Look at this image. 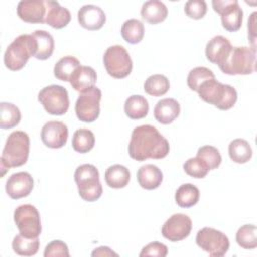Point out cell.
Segmentation results:
<instances>
[{"label": "cell", "instance_id": "52a82bcc", "mask_svg": "<svg viewBox=\"0 0 257 257\" xmlns=\"http://www.w3.org/2000/svg\"><path fill=\"white\" fill-rule=\"evenodd\" d=\"M103 64L107 73L114 78H124L133 69L131 56L121 45H112L105 50Z\"/></svg>", "mask_w": 257, "mask_h": 257}, {"label": "cell", "instance_id": "836d02e7", "mask_svg": "<svg viewBox=\"0 0 257 257\" xmlns=\"http://www.w3.org/2000/svg\"><path fill=\"white\" fill-rule=\"evenodd\" d=\"M170 88L169 79L163 74H153L147 78L144 84L145 91L152 96H162Z\"/></svg>", "mask_w": 257, "mask_h": 257}, {"label": "cell", "instance_id": "2e32d148", "mask_svg": "<svg viewBox=\"0 0 257 257\" xmlns=\"http://www.w3.org/2000/svg\"><path fill=\"white\" fill-rule=\"evenodd\" d=\"M17 15L28 23H44L46 16L45 1L22 0L17 5Z\"/></svg>", "mask_w": 257, "mask_h": 257}, {"label": "cell", "instance_id": "b9f144b4", "mask_svg": "<svg viewBox=\"0 0 257 257\" xmlns=\"http://www.w3.org/2000/svg\"><path fill=\"white\" fill-rule=\"evenodd\" d=\"M256 12H253L251 14V17L250 19L248 20V30H249V37H250V40H251V43H252V47L255 48V36H256V33H255V23H256V20H255V17H256Z\"/></svg>", "mask_w": 257, "mask_h": 257}, {"label": "cell", "instance_id": "3957f363", "mask_svg": "<svg viewBox=\"0 0 257 257\" xmlns=\"http://www.w3.org/2000/svg\"><path fill=\"white\" fill-rule=\"evenodd\" d=\"M198 93L201 99L221 110L232 108L237 101L236 89L229 84L219 82L216 78L203 82L199 87Z\"/></svg>", "mask_w": 257, "mask_h": 257}, {"label": "cell", "instance_id": "1f68e13d", "mask_svg": "<svg viewBox=\"0 0 257 257\" xmlns=\"http://www.w3.org/2000/svg\"><path fill=\"white\" fill-rule=\"evenodd\" d=\"M13 251L20 256L35 255L39 249L38 238H26L21 234L16 235L12 241Z\"/></svg>", "mask_w": 257, "mask_h": 257}, {"label": "cell", "instance_id": "8992f818", "mask_svg": "<svg viewBox=\"0 0 257 257\" xmlns=\"http://www.w3.org/2000/svg\"><path fill=\"white\" fill-rule=\"evenodd\" d=\"M35 41L31 34L17 36L6 48L4 53L5 66L13 71L21 69L30 56L34 55Z\"/></svg>", "mask_w": 257, "mask_h": 257}, {"label": "cell", "instance_id": "f35d334b", "mask_svg": "<svg viewBox=\"0 0 257 257\" xmlns=\"http://www.w3.org/2000/svg\"><path fill=\"white\" fill-rule=\"evenodd\" d=\"M207 12V3L204 0H189L185 4V13L193 19H201Z\"/></svg>", "mask_w": 257, "mask_h": 257}, {"label": "cell", "instance_id": "5b68a950", "mask_svg": "<svg viewBox=\"0 0 257 257\" xmlns=\"http://www.w3.org/2000/svg\"><path fill=\"white\" fill-rule=\"evenodd\" d=\"M74 180L77 185L78 194L86 202H93L100 198L102 186L99 181V173L95 166L83 164L76 168Z\"/></svg>", "mask_w": 257, "mask_h": 257}, {"label": "cell", "instance_id": "7a4b0ae2", "mask_svg": "<svg viewBox=\"0 0 257 257\" xmlns=\"http://www.w3.org/2000/svg\"><path fill=\"white\" fill-rule=\"evenodd\" d=\"M29 147V137L25 132L15 131L8 136L0 160L2 176L9 168L20 167L27 162Z\"/></svg>", "mask_w": 257, "mask_h": 257}, {"label": "cell", "instance_id": "ba28073f", "mask_svg": "<svg viewBox=\"0 0 257 257\" xmlns=\"http://www.w3.org/2000/svg\"><path fill=\"white\" fill-rule=\"evenodd\" d=\"M38 100L46 112L52 115H62L69 107L67 90L61 85H48L38 93Z\"/></svg>", "mask_w": 257, "mask_h": 257}, {"label": "cell", "instance_id": "603a6c76", "mask_svg": "<svg viewBox=\"0 0 257 257\" xmlns=\"http://www.w3.org/2000/svg\"><path fill=\"white\" fill-rule=\"evenodd\" d=\"M35 41L34 57L40 60L49 58L54 50V40L52 35L45 30H35L31 34Z\"/></svg>", "mask_w": 257, "mask_h": 257}, {"label": "cell", "instance_id": "4316f807", "mask_svg": "<svg viewBox=\"0 0 257 257\" xmlns=\"http://www.w3.org/2000/svg\"><path fill=\"white\" fill-rule=\"evenodd\" d=\"M200 198V191L199 189L191 184H183L181 185L175 194V200L178 206L182 208H190L196 205Z\"/></svg>", "mask_w": 257, "mask_h": 257}, {"label": "cell", "instance_id": "5bb4252c", "mask_svg": "<svg viewBox=\"0 0 257 257\" xmlns=\"http://www.w3.org/2000/svg\"><path fill=\"white\" fill-rule=\"evenodd\" d=\"M68 138V128L61 121L51 120L46 122L41 130L42 143L51 149L62 148Z\"/></svg>", "mask_w": 257, "mask_h": 257}, {"label": "cell", "instance_id": "d6986e66", "mask_svg": "<svg viewBox=\"0 0 257 257\" xmlns=\"http://www.w3.org/2000/svg\"><path fill=\"white\" fill-rule=\"evenodd\" d=\"M46 16L45 23L53 28L60 29L65 27L70 19L71 15L67 8L61 6L57 1L46 0Z\"/></svg>", "mask_w": 257, "mask_h": 257}, {"label": "cell", "instance_id": "ffe728a7", "mask_svg": "<svg viewBox=\"0 0 257 257\" xmlns=\"http://www.w3.org/2000/svg\"><path fill=\"white\" fill-rule=\"evenodd\" d=\"M180 104L174 98H163L159 100L154 108L155 118L163 124L173 122L180 114Z\"/></svg>", "mask_w": 257, "mask_h": 257}, {"label": "cell", "instance_id": "8fae6325", "mask_svg": "<svg viewBox=\"0 0 257 257\" xmlns=\"http://www.w3.org/2000/svg\"><path fill=\"white\" fill-rule=\"evenodd\" d=\"M101 91L93 86L83 92H80L75 102V113L79 120L83 122H92L96 120L100 111Z\"/></svg>", "mask_w": 257, "mask_h": 257}, {"label": "cell", "instance_id": "ac0fdd59", "mask_svg": "<svg viewBox=\"0 0 257 257\" xmlns=\"http://www.w3.org/2000/svg\"><path fill=\"white\" fill-rule=\"evenodd\" d=\"M232 48L230 40L222 35L214 36L206 45V57L212 62L220 66L227 58Z\"/></svg>", "mask_w": 257, "mask_h": 257}, {"label": "cell", "instance_id": "83f0119b", "mask_svg": "<svg viewBox=\"0 0 257 257\" xmlns=\"http://www.w3.org/2000/svg\"><path fill=\"white\" fill-rule=\"evenodd\" d=\"M230 159L238 164H244L252 158V148L244 139H235L229 144Z\"/></svg>", "mask_w": 257, "mask_h": 257}, {"label": "cell", "instance_id": "ab89813d", "mask_svg": "<svg viewBox=\"0 0 257 257\" xmlns=\"http://www.w3.org/2000/svg\"><path fill=\"white\" fill-rule=\"evenodd\" d=\"M43 255L45 257H57V256L68 257L69 256L68 247L64 242L60 240H54L46 245Z\"/></svg>", "mask_w": 257, "mask_h": 257}, {"label": "cell", "instance_id": "484cf974", "mask_svg": "<svg viewBox=\"0 0 257 257\" xmlns=\"http://www.w3.org/2000/svg\"><path fill=\"white\" fill-rule=\"evenodd\" d=\"M124 112L132 119H141L149 112V102L143 95H131L125 99Z\"/></svg>", "mask_w": 257, "mask_h": 257}, {"label": "cell", "instance_id": "f546056e", "mask_svg": "<svg viewBox=\"0 0 257 257\" xmlns=\"http://www.w3.org/2000/svg\"><path fill=\"white\" fill-rule=\"evenodd\" d=\"M120 33L122 38L126 42L136 44L143 39L144 33H145V27L140 20L132 18L123 22L120 29Z\"/></svg>", "mask_w": 257, "mask_h": 257}, {"label": "cell", "instance_id": "9c48e42d", "mask_svg": "<svg viewBox=\"0 0 257 257\" xmlns=\"http://www.w3.org/2000/svg\"><path fill=\"white\" fill-rule=\"evenodd\" d=\"M13 218L22 236L26 238H38L41 233V221L40 215L34 206L30 204L18 206L14 211Z\"/></svg>", "mask_w": 257, "mask_h": 257}, {"label": "cell", "instance_id": "7402d4cb", "mask_svg": "<svg viewBox=\"0 0 257 257\" xmlns=\"http://www.w3.org/2000/svg\"><path fill=\"white\" fill-rule=\"evenodd\" d=\"M137 179L142 188L146 190H154L161 185L163 181V173L157 166L147 164L140 167L137 172Z\"/></svg>", "mask_w": 257, "mask_h": 257}, {"label": "cell", "instance_id": "7c38bea8", "mask_svg": "<svg viewBox=\"0 0 257 257\" xmlns=\"http://www.w3.org/2000/svg\"><path fill=\"white\" fill-rule=\"evenodd\" d=\"M214 10L221 15L223 27L231 32L241 28L243 21V10L237 0H213Z\"/></svg>", "mask_w": 257, "mask_h": 257}, {"label": "cell", "instance_id": "4fadbf2b", "mask_svg": "<svg viewBox=\"0 0 257 257\" xmlns=\"http://www.w3.org/2000/svg\"><path fill=\"white\" fill-rule=\"evenodd\" d=\"M192 230V221L188 215L174 214L162 227V235L171 242L182 241L187 238Z\"/></svg>", "mask_w": 257, "mask_h": 257}, {"label": "cell", "instance_id": "7bdbcfd3", "mask_svg": "<svg viewBox=\"0 0 257 257\" xmlns=\"http://www.w3.org/2000/svg\"><path fill=\"white\" fill-rule=\"evenodd\" d=\"M91 256H117L115 252H113L109 247L106 246H101L96 249H94L91 253Z\"/></svg>", "mask_w": 257, "mask_h": 257}, {"label": "cell", "instance_id": "277c9868", "mask_svg": "<svg viewBox=\"0 0 257 257\" xmlns=\"http://www.w3.org/2000/svg\"><path fill=\"white\" fill-rule=\"evenodd\" d=\"M256 48L232 46L226 60L219 66L222 72L229 75L251 74L255 71Z\"/></svg>", "mask_w": 257, "mask_h": 257}, {"label": "cell", "instance_id": "60d3db41", "mask_svg": "<svg viewBox=\"0 0 257 257\" xmlns=\"http://www.w3.org/2000/svg\"><path fill=\"white\" fill-rule=\"evenodd\" d=\"M168 254V248L165 244L160 242H152L146 245L141 253L140 256H158V257H165Z\"/></svg>", "mask_w": 257, "mask_h": 257}, {"label": "cell", "instance_id": "e575fe53", "mask_svg": "<svg viewBox=\"0 0 257 257\" xmlns=\"http://www.w3.org/2000/svg\"><path fill=\"white\" fill-rule=\"evenodd\" d=\"M238 245L244 249H254L257 247V228L253 224L240 227L236 233Z\"/></svg>", "mask_w": 257, "mask_h": 257}, {"label": "cell", "instance_id": "44dd1931", "mask_svg": "<svg viewBox=\"0 0 257 257\" xmlns=\"http://www.w3.org/2000/svg\"><path fill=\"white\" fill-rule=\"evenodd\" d=\"M96 78V72L92 67L80 65L71 75L69 82L73 89L79 92H83L95 86Z\"/></svg>", "mask_w": 257, "mask_h": 257}, {"label": "cell", "instance_id": "4dcf8cb0", "mask_svg": "<svg viewBox=\"0 0 257 257\" xmlns=\"http://www.w3.org/2000/svg\"><path fill=\"white\" fill-rule=\"evenodd\" d=\"M21 119L19 108L10 102L0 103V126L1 128H12L16 126Z\"/></svg>", "mask_w": 257, "mask_h": 257}, {"label": "cell", "instance_id": "9a60e30c", "mask_svg": "<svg viewBox=\"0 0 257 257\" xmlns=\"http://www.w3.org/2000/svg\"><path fill=\"white\" fill-rule=\"evenodd\" d=\"M33 179L27 172L12 174L6 181L5 190L7 195L14 200L26 197L33 189Z\"/></svg>", "mask_w": 257, "mask_h": 257}, {"label": "cell", "instance_id": "d6a6232c", "mask_svg": "<svg viewBox=\"0 0 257 257\" xmlns=\"http://www.w3.org/2000/svg\"><path fill=\"white\" fill-rule=\"evenodd\" d=\"M95 143L93 133L88 128H78L72 137V148L75 152L84 154L89 152Z\"/></svg>", "mask_w": 257, "mask_h": 257}, {"label": "cell", "instance_id": "30bf717a", "mask_svg": "<svg viewBox=\"0 0 257 257\" xmlns=\"http://www.w3.org/2000/svg\"><path fill=\"white\" fill-rule=\"evenodd\" d=\"M197 245L210 256H224L230 246L228 237L219 230L205 227L198 231L196 236Z\"/></svg>", "mask_w": 257, "mask_h": 257}, {"label": "cell", "instance_id": "e0dca14e", "mask_svg": "<svg viewBox=\"0 0 257 257\" xmlns=\"http://www.w3.org/2000/svg\"><path fill=\"white\" fill-rule=\"evenodd\" d=\"M79 24L88 30L100 29L105 23L106 16L103 10L93 4L83 5L77 12Z\"/></svg>", "mask_w": 257, "mask_h": 257}, {"label": "cell", "instance_id": "8d00e7d4", "mask_svg": "<svg viewBox=\"0 0 257 257\" xmlns=\"http://www.w3.org/2000/svg\"><path fill=\"white\" fill-rule=\"evenodd\" d=\"M197 157L206 164L209 170L217 169L222 162V157L219 150L209 145L199 148L197 152Z\"/></svg>", "mask_w": 257, "mask_h": 257}, {"label": "cell", "instance_id": "74e56055", "mask_svg": "<svg viewBox=\"0 0 257 257\" xmlns=\"http://www.w3.org/2000/svg\"><path fill=\"white\" fill-rule=\"evenodd\" d=\"M183 168H184V171L189 176L196 179H202L206 177V175L210 171L209 168L206 166V164L198 157L188 159L185 162Z\"/></svg>", "mask_w": 257, "mask_h": 257}, {"label": "cell", "instance_id": "d590c367", "mask_svg": "<svg viewBox=\"0 0 257 257\" xmlns=\"http://www.w3.org/2000/svg\"><path fill=\"white\" fill-rule=\"evenodd\" d=\"M212 78H215V74L211 69L204 66H198L193 68L189 72L187 77V83L192 90L198 92L201 84Z\"/></svg>", "mask_w": 257, "mask_h": 257}, {"label": "cell", "instance_id": "6da1fadb", "mask_svg": "<svg viewBox=\"0 0 257 257\" xmlns=\"http://www.w3.org/2000/svg\"><path fill=\"white\" fill-rule=\"evenodd\" d=\"M170 151L169 142L151 124L134 128L128 143V154L132 159L142 162L147 159H163Z\"/></svg>", "mask_w": 257, "mask_h": 257}, {"label": "cell", "instance_id": "cb8c5ba5", "mask_svg": "<svg viewBox=\"0 0 257 257\" xmlns=\"http://www.w3.org/2000/svg\"><path fill=\"white\" fill-rule=\"evenodd\" d=\"M142 18L151 24H157L164 21L168 16V8L159 0L146 1L141 9Z\"/></svg>", "mask_w": 257, "mask_h": 257}, {"label": "cell", "instance_id": "f1b7e54d", "mask_svg": "<svg viewBox=\"0 0 257 257\" xmlns=\"http://www.w3.org/2000/svg\"><path fill=\"white\" fill-rule=\"evenodd\" d=\"M80 66L79 60L71 55L60 58L54 65V76L62 81H69L76 68Z\"/></svg>", "mask_w": 257, "mask_h": 257}, {"label": "cell", "instance_id": "d4e9b609", "mask_svg": "<svg viewBox=\"0 0 257 257\" xmlns=\"http://www.w3.org/2000/svg\"><path fill=\"white\" fill-rule=\"evenodd\" d=\"M104 179L108 187L113 189H120L124 188L128 184L131 174L126 167L116 164L106 169Z\"/></svg>", "mask_w": 257, "mask_h": 257}]
</instances>
